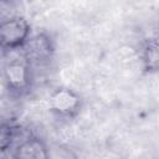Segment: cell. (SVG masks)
Returning <instances> with one entry per match:
<instances>
[{
  "label": "cell",
  "mask_w": 159,
  "mask_h": 159,
  "mask_svg": "<svg viewBox=\"0 0 159 159\" xmlns=\"http://www.w3.org/2000/svg\"><path fill=\"white\" fill-rule=\"evenodd\" d=\"M9 58L4 61V82L7 91L15 96L24 94L31 86V63L22 50L6 52Z\"/></svg>",
  "instance_id": "1"
},
{
  "label": "cell",
  "mask_w": 159,
  "mask_h": 159,
  "mask_svg": "<svg viewBox=\"0 0 159 159\" xmlns=\"http://www.w3.org/2000/svg\"><path fill=\"white\" fill-rule=\"evenodd\" d=\"M12 159H50V154L42 139L27 137L12 150Z\"/></svg>",
  "instance_id": "5"
},
{
  "label": "cell",
  "mask_w": 159,
  "mask_h": 159,
  "mask_svg": "<svg viewBox=\"0 0 159 159\" xmlns=\"http://www.w3.org/2000/svg\"><path fill=\"white\" fill-rule=\"evenodd\" d=\"M142 67L145 73H158L159 72V40L149 39L147 40L140 51Z\"/></svg>",
  "instance_id": "6"
},
{
  "label": "cell",
  "mask_w": 159,
  "mask_h": 159,
  "mask_svg": "<svg viewBox=\"0 0 159 159\" xmlns=\"http://www.w3.org/2000/svg\"><path fill=\"white\" fill-rule=\"evenodd\" d=\"M30 37L31 25L24 16L15 15L1 21L0 46L2 48V53L22 50Z\"/></svg>",
  "instance_id": "2"
},
{
  "label": "cell",
  "mask_w": 159,
  "mask_h": 159,
  "mask_svg": "<svg viewBox=\"0 0 159 159\" xmlns=\"http://www.w3.org/2000/svg\"><path fill=\"white\" fill-rule=\"evenodd\" d=\"M48 107L55 116L71 119L80 113L82 108V97L71 88L58 87L50 94Z\"/></svg>",
  "instance_id": "3"
},
{
  "label": "cell",
  "mask_w": 159,
  "mask_h": 159,
  "mask_svg": "<svg viewBox=\"0 0 159 159\" xmlns=\"http://www.w3.org/2000/svg\"><path fill=\"white\" fill-rule=\"evenodd\" d=\"M53 50L55 47L51 37L45 32H40L30 37V40L22 48V52L29 62L32 63L48 61L52 57Z\"/></svg>",
  "instance_id": "4"
}]
</instances>
